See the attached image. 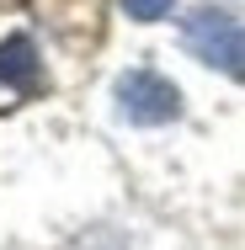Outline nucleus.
Here are the masks:
<instances>
[{"label":"nucleus","instance_id":"3","mask_svg":"<svg viewBox=\"0 0 245 250\" xmlns=\"http://www.w3.org/2000/svg\"><path fill=\"white\" fill-rule=\"evenodd\" d=\"M0 80L11 85V91H22V96H32V91H43V59H38V48H32V38H5L0 43Z\"/></svg>","mask_w":245,"mask_h":250},{"label":"nucleus","instance_id":"2","mask_svg":"<svg viewBox=\"0 0 245 250\" xmlns=\"http://www.w3.org/2000/svg\"><path fill=\"white\" fill-rule=\"evenodd\" d=\"M117 112L139 128H155V123H176L181 117V91L155 75V69H128L117 80Z\"/></svg>","mask_w":245,"mask_h":250},{"label":"nucleus","instance_id":"4","mask_svg":"<svg viewBox=\"0 0 245 250\" xmlns=\"http://www.w3.org/2000/svg\"><path fill=\"white\" fill-rule=\"evenodd\" d=\"M171 5L176 0H123V11L134 21H160V16H171Z\"/></svg>","mask_w":245,"mask_h":250},{"label":"nucleus","instance_id":"1","mask_svg":"<svg viewBox=\"0 0 245 250\" xmlns=\"http://www.w3.org/2000/svg\"><path fill=\"white\" fill-rule=\"evenodd\" d=\"M181 43H187L202 64H213V69L245 80V21L229 16L224 5H197L192 16L181 21Z\"/></svg>","mask_w":245,"mask_h":250}]
</instances>
